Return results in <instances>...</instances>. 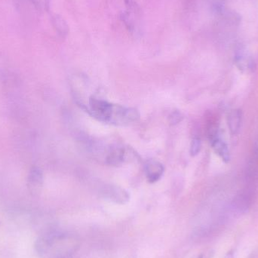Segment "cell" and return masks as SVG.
<instances>
[{"label": "cell", "instance_id": "cell-5", "mask_svg": "<svg viewBox=\"0 0 258 258\" xmlns=\"http://www.w3.org/2000/svg\"><path fill=\"white\" fill-rule=\"evenodd\" d=\"M125 157V150L119 146H111L106 152L105 163L111 166H117L123 163Z\"/></svg>", "mask_w": 258, "mask_h": 258}, {"label": "cell", "instance_id": "cell-6", "mask_svg": "<svg viewBox=\"0 0 258 258\" xmlns=\"http://www.w3.org/2000/svg\"><path fill=\"white\" fill-rule=\"evenodd\" d=\"M212 149L217 155L226 163L230 160V153L227 144L220 138L219 135L209 140Z\"/></svg>", "mask_w": 258, "mask_h": 258}, {"label": "cell", "instance_id": "cell-7", "mask_svg": "<svg viewBox=\"0 0 258 258\" xmlns=\"http://www.w3.org/2000/svg\"><path fill=\"white\" fill-rule=\"evenodd\" d=\"M242 118V111L239 109H233L230 110L227 116V124L232 135H237L240 132Z\"/></svg>", "mask_w": 258, "mask_h": 258}, {"label": "cell", "instance_id": "cell-2", "mask_svg": "<svg viewBox=\"0 0 258 258\" xmlns=\"http://www.w3.org/2000/svg\"><path fill=\"white\" fill-rule=\"evenodd\" d=\"M80 242L74 233L53 230L43 236L40 248L45 258H75Z\"/></svg>", "mask_w": 258, "mask_h": 258}, {"label": "cell", "instance_id": "cell-1", "mask_svg": "<svg viewBox=\"0 0 258 258\" xmlns=\"http://www.w3.org/2000/svg\"><path fill=\"white\" fill-rule=\"evenodd\" d=\"M78 104L94 119L117 126L132 125L138 122L141 117L139 112L135 108L112 104L96 97L89 98V107L82 103Z\"/></svg>", "mask_w": 258, "mask_h": 258}, {"label": "cell", "instance_id": "cell-14", "mask_svg": "<svg viewBox=\"0 0 258 258\" xmlns=\"http://www.w3.org/2000/svg\"><path fill=\"white\" fill-rule=\"evenodd\" d=\"M192 258H203V256H202V255H197V256H195V257H194Z\"/></svg>", "mask_w": 258, "mask_h": 258}, {"label": "cell", "instance_id": "cell-12", "mask_svg": "<svg viewBox=\"0 0 258 258\" xmlns=\"http://www.w3.org/2000/svg\"><path fill=\"white\" fill-rule=\"evenodd\" d=\"M33 6L39 10H47L49 6V0H30Z\"/></svg>", "mask_w": 258, "mask_h": 258}, {"label": "cell", "instance_id": "cell-4", "mask_svg": "<svg viewBox=\"0 0 258 258\" xmlns=\"http://www.w3.org/2000/svg\"><path fill=\"white\" fill-rule=\"evenodd\" d=\"M144 171L149 183H154L160 180L164 174L165 168L159 161L150 159L146 162Z\"/></svg>", "mask_w": 258, "mask_h": 258}, {"label": "cell", "instance_id": "cell-3", "mask_svg": "<svg viewBox=\"0 0 258 258\" xmlns=\"http://www.w3.org/2000/svg\"><path fill=\"white\" fill-rule=\"evenodd\" d=\"M100 197L116 204H126L130 200V194L120 186L114 184H104L99 189Z\"/></svg>", "mask_w": 258, "mask_h": 258}, {"label": "cell", "instance_id": "cell-13", "mask_svg": "<svg viewBox=\"0 0 258 258\" xmlns=\"http://www.w3.org/2000/svg\"><path fill=\"white\" fill-rule=\"evenodd\" d=\"M255 155L256 159L258 161V132L257 135V138H256V144H255Z\"/></svg>", "mask_w": 258, "mask_h": 258}, {"label": "cell", "instance_id": "cell-9", "mask_svg": "<svg viewBox=\"0 0 258 258\" xmlns=\"http://www.w3.org/2000/svg\"><path fill=\"white\" fill-rule=\"evenodd\" d=\"M202 149V141L200 138H194L192 140L190 144V148H189V153L191 156H196L200 153Z\"/></svg>", "mask_w": 258, "mask_h": 258}, {"label": "cell", "instance_id": "cell-8", "mask_svg": "<svg viewBox=\"0 0 258 258\" xmlns=\"http://www.w3.org/2000/svg\"><path fill=\"white\" fill-rule=\"evenodd\" d=\"M52 23L56 31L60 36H66L68 35L69 27H68L66 21L61 17L59 15H54L52 17Z\"/></svg>", "mask_w": 258, "mask_h": 258}, {"label": "cell", "instance_id": "cell-11", "mask_svg": "<svg viewBox=\"0 0 258 258\" xmlns=\"http://www.w3.org/2000/svg\"><path fill=\"white\" fill-rule=\"evenodd\" d=\"M182 119H183V116L178 110H174V111L171 112L169 116H168L169 123L172 125H177L179 122H181Z\"/></svg>", "mask_w": 258, "mask_h": 258}, {"label": "cell", "instance_id": "cell-15", "mask_svg": "<svg viewBox=\"0 0 258 258\" xmlns=\"http://www.w3.org/2000/svg\"><path fill=\"white\" fill-rule=\"evenodd\" d=\"M253 258H254V257H253Z\"/></svg>", "mask_w": 258, "mask_h": 258}, {"label": "cell", "instance_id": "cell-10", "mask_svg": "<svg viewBox=\"0 0 258 258\" xmlns=\"http://www.w3.org/2000/svg\"><path fill=\"white\" fill-rule=\"evenodd\" d=\"M237 65L239 69L245 71H251L253 67L252 62L245 57H239L237 60Z\"/></svg>", "mask_w": 258, "mask_h": 258}]
</instances>
